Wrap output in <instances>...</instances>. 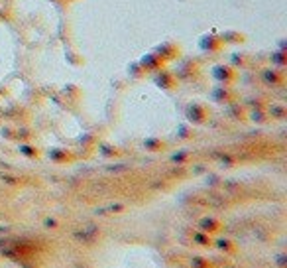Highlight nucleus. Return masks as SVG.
Segmentation results:
<instances>
[{
    "label": "nucleus",
    "instance_id": "f257e3e1",
    "mask_svg": "<svg viewBox=\"0 0 287 268\" xmlns=\"http://www.w3.org/2000/svg\"><path fill=\"white\" fill-rule=\"evenodd\" d=\"M278 264H280V266H286V256H280V258H278Z\"/></svg>",
    "mask_w": 287,
    "mask_h": 268
}]
</instances>
